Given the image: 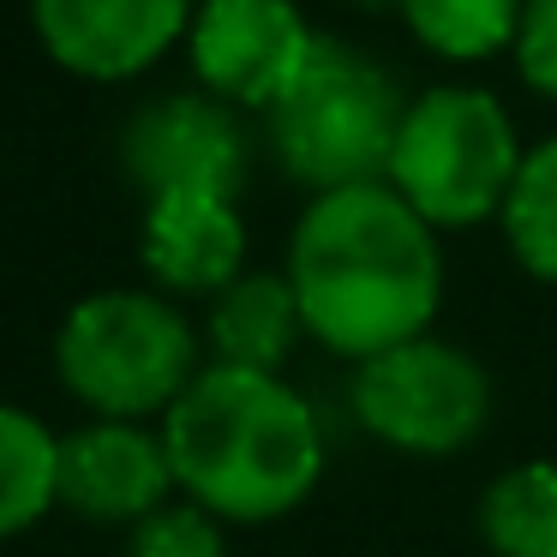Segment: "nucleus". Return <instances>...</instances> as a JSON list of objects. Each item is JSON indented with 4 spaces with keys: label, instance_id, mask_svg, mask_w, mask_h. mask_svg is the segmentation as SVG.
<instances>
[{
    "label": "nucleus",
    "instance_id": "10",
    "mask_svg": "<svg viewBox=\"0 0 557 557\" xmlns=\"http://www.w3.org/2000/svg\"><path fill=\"white\" fill-rule=\"evenodd\" d=\"M174 461L162 432L138 420H109L61 437V504L85 521H145L174 492Z\"/></svg>",
    "mask_w": 557,
    "mask_h": 557
},
{
    "label": "nucleus",
    "instance_id": "16",
    "mask_svg": "<svg viewBox=\"0 0 557 557\" xmlns=\"http://www.w3.org/2000/svg\"><path fill=\"white\" fill-rule=\"evenodd\" d=\"M497 216H504L521 270H533L540 282H557V138H545L540 150L521 157Z\"/></svg>",
    "mask_w": 557,
    "mask_h": 557
},
{
    "label": "nucleus",
    "instance_id": "12",
    "mask_svg": "<svg viewBox=\"0 0 557 557\" xmlns=\"http://www.w3.org/2000/svg\"><path fill=\"white\" fill-rule=\"evenodd\" d=\"M306 330L300 294L288 276H234L210 300V348L222 366H252V372H276L294 354V336Z\"/></svg>",
    "mask_w": 557,
    "mask_h": 557
},
{
    "label": "nucleus",
    "instance_id": "15",
    "mask_svg": "<svg viewBox=\"0 0 557 557\" xmlns=\"http://www.w3.org/2000/svg\"><path fill=\"white\" fill-rule=\"evenodd\" d=\"M521 7L528 0H401L408 30L444 61H485L497 49H516Z\"/></svg>",
    "mask_w": 557,
    "mask_h": 557
},
{
    "label": "nucleus",
    "instance_id": "6",
    "mask_svg": "<svg viewBox=\"0 0 557 557\" xmlns=\"http://www.w3.org/2000/svg\"><path fill=\"white\" fill-rule=\"evenodd\" d=\"M354 413L389 449L408 456H456L492 420V377L480 360L437 336H408L360 360Z\"/></svg>",
    "mask_w": 557,
    "mask_h": 557
},
{
    "label": "nucleus",
    "instance_id": "8",
    "mask_svg": "<svg viewBox=\"0 0 557 557\" xmlns=\"http://www.w3.org/2000/svg\"><path fill=\"white\" fill-rule=\"evenodd\" d=\"M126 174L162 193H222L234 198L246 181V133L216 97H162L126 126Z\"/></svg>",
    "mask_w": 557,
    "mask_h": 557
},
{
    "label": "nucleus",
    "instance_id": "7",
    "mask_svg": "<svg viewBox=\"0 0 557 557\" xmlns=\"http://www.w3.org/2000/svg\"><path fill=\"white\" fill-rule=\"evenodd\" d=\"M186 42L205 90L246 109H270L318 49L294 0H205Z\"/></svg>",
    "mask_w": 557,
    "mask_h": 557
},
{
    "label": "nucleus",
    "instance_id": "4",
    "mask_svg": "<svg viewBox=\"0 0 557 557\" xmlns=\"http://www.w3.org/2000/svg\"><path fill=\"white\" fill-rule=\"evenodd\" d=\"M54 366L85 408L109 420H145L169 413L174 396L198 377V336L157 294L109 288L66 312Z\"/></svg>",
    "mask_w": 557,
    "mask_h": 557
},
{
    "label": "nucleus",
    "instance_id": "1",
    "mask_svg": "<svg viewBox=\"0 0 557 557\" xmlns=\"http://www.w3.org/2000/svg\"><path fill=\"white\" fill-rule=\"evenodd\" d=\"M288 282L300 294L306 336L330 354L372 360L425 336L444 300V252L432 222L389 181L318 193L288 240Z\"/></svg>",
    "mask_w": 557,
    "mask_h": 557
},
{
    "label": "nucleus",
    "instance_id": "17",
    "mask_svg": "<svg viewBox=\"0 0 557 557\" xmlns=\"http://www.w3.org/2000/svg\"><path fill=\"white\" fill-rule=\"evenodd\" d=\"M216 521L205 504H162L133 521V557H228Z\"/></svg>",
    "mask_w": 557,
    "mask_h": 557
},
{
    "label": "nucleus",
    "instance_id": "9",
    "mask_svg": "<svg viewBox=\"0 0 557 557\" xmlns=\"http://www.w3.org/2000/svg\"><path fill=\"white\" fill-rule=\"evenodd\" d=\"M198 0H30L37 37L78 78H133L193 30Z\"/></svg>",
    "mask_w": 557,
    "mask_h": 557
},
{
    "label": "nucleus",
    "instance_id": "18",
    "mask_svg": "<svg viewBox=\"0 0 557 557\" xmlns=\"http://www.w3.org/2000/svg\"><path fill=\"white\" fill-rule=\"evenodd\" d=\"M516 66L540 97L557 102V0H528V7H521Z\"/></svg>",
    "mask_w": 557,
    "mask_h": 557
},
{
    "label": "nucleus",
    "instance_id": "19",
    "mask_svg": "<svg viewBox=\"0 0 557 557\" xmlns=\"http://www.w3.org/2000/svg\"><path fill=\"white\" fill-rule=\"evenodd\" d=\"M360 7H384V0H360Z\"/></svg>",
    "mask_w": 557,
    "mask_h": 557
},
{
    "label": "nucleus",
    "instance_id": "14",
    "mask_svg": "<svg viewBox=\"0 0 557 557\" xmlns=\"http://www.w3.org/2000/svg\"><path fill=\"white\" fill-rule=\"evenodd\" d=\"M480 533L497 557H557V461L497 473L480 504Z\"/></svg>",
    "mask_w": 557,
    "mask_h": 557
},
{
    "label": "nucleus",
    "instance_id": "11",
    "mask_svg": "<svg viewBox=\"0 0 557 557\" xmlns=\"http://www.w3.org/2000/svg\"><path fill=\"white\" fill-rule=\"evenodd\" d=\"M145 264L162 288L216 294L246 270V228L222 193H162L145 210Z\"/></svg>",
    "mask_w": 557,
    "mask_h": 557
},
{
    "label": "nucleus",
    "instance_id": "13",
    "mask_svg": "<svg viewBox=\"0 0 557 557\" xmlns=\"http://www.w3.org/2000/svg\"><path fill=\"white\" fill-rule=\"evenodd\" d=\"M61 437L37 413L0 401V540L37 528L49 504H61Z\"/></svg>",
    "mask_w": 557,
    "mask_h": 557
},
{
    "label": "nucleus",
    "instance_id": "2",
    "mask_svg": "<svg viewBox=\"0 0 557 557\" xmlns=\"http://www.w3.org/2000/svg\"><path fill=\"white\" fill-rule=\"evenodd\" d=\"M174 480L222 521H276L324 473L318 420L276 372L205 366L162 413Z\"/></svg>",
    "mask_w": 557,
    "mask_h": 557
},
{
    "label": "nucleus",
    "instance_id": "5",
    "mask_svg": "<svg viewBox=\"0 0 557 557\" xmlns=\"http://www.w3.org/2000/svg\"><path fill=\"white\" fill-rule=\"evenodd\" d=\"M521 169L516 126L492 90H425L408 102L384 181L420 210L432 228H473L504 210Z\"/></svg>",
    "mask_w": 557,
    "mask_h": 557
},
{
    "label": "nucleus",
    "instance_id": "3",
    "mask_svg": "<svg viewBox=\"0 0 557 557\" xmlns=\"http://www.w3.org/2000/svg\"><path fill=\"white\" fill-rule=\"evenodd\" d=\"M264 114H270V145H276L282 169L312 193H336V186H360L389 174L408 102L396 97L384 66L318 37L300 78Z\"/></svg>",
    "mask_w": 557,
    "mask_h": 557
}]
</instances>
